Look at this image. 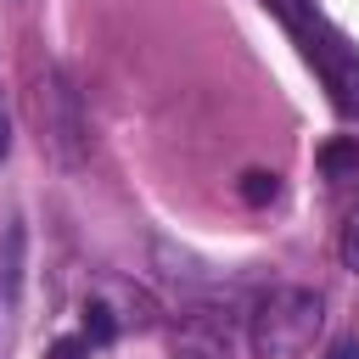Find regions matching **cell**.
Listing matches in <instances>:
<instances>
[{
  "label": "cell",
  "mask_w": 359,
  "mask_h": 359,
  "mask_svg": "<svg viewBox=\"0 0 359 359\" xmlns=\"http://www.w3.org/2000/svg\"><path fill=\"white\" fill-rule=\"evenodd\" d=\"M292 34L303 39V56H309V62H314V73L325 79V90H331L337 112H342V118H359V50H353L337 28H325L320 17L297 22Z\"/></svg>",
  "instance_id": "obj_3"
},
{
  "label": "cell",
  "mask_w": 359,
  "mask_h": 359,
  "mask_svg": "<svg viewBox=\"0 0 359 359\" xmlns=\"http://www.w3.org/2000/svg\"><path fill=\"white\" fill-rule=\"evenodd\" d=\"M84 331H90V342H112V337H118L112 309H107V303H84Z\"/></svg>",
  "instance_id": "obj_7"
},
{
  "label": "cell",
  "mask_w": 359,
  "mask_h": 359,
  "mask_svg": "<svg viewBox=\"0 0 359 359\" xmlns=\"http://www.w3.org/2000/svg\"><path fill=\"white\" fill-rule=\"evenodd\" d=\"M45 359H84V342H79V337H56Z\"/></svg>",
  "instance_id": "obj_10"
},
{
  "label": "cell",
  "mask_w": 359,
  "mask_h": 359,
  "mask_svg": "<svg viewBox=\"0 0 359 359\" xmlns=\"http://www.w3.org/2000/svg\"><path fill=\"white\" fill-rule=\"evenodd\" d=\"M342 264L359 275V208L348 213V224H342Z\"/></svg>",
  "instance_id": "obj_9"
},
{
  "label": "cell",
  "mask_w": 359,
  "mask_h": 359,
  "mask_svg": "<svg viewBox=\"0 0 359 359\" xmlns=\"http://www.w3.org/2000/svg\"><path fill=\"white\" fill-rule=\"evenodd\" d=\"M11 151V129H6V118H0V157Z\"/></svg>",
  "instance_id": "obj_12"
},
{
  "label": "cell",
  "mask_w": 359,
  "mask_h": 359,
  "mask_svg": "<svg viewBox=\"0 0 359 359\" xmlns=\"http://www.w3.org/2000/svg\"><path fill=\"white\" fill-rule=\"evenodd\" d=\"M174 359H230V348H224V337L219 331H180L174 337Z\"/></svg>",
  "instance_id": "obj_5"
},
{
  "label": "cell",
  "mask_w": 359,
  "mask_h": 359,
  "mask_svg": "<svg viewBox=\"0 0 359 359\" xmlns=\"http://www.w3.org/2000/svg\"><path fill=\"white\" fill-rule=\"evenodd\" d=\"M331 359H359V342H337V348H331Z\"/></svg>",
  "instance_id": "obj_11"
},
{
  "label": "cell",
  "mask_w": 359,
  "mask_h": 359,
  "mask_svg": "<svg viewBox=\"0 0 359 359\" xmlns=\"http://www.w3.org/2000/svg\"><path fill=\"white\" fill-rule=\"evenodd\" d=\"M34 112H39V140L45 151L62 163V168H79L90 157V118H84V95L73 84L67 67H50L39 79V95H34Z\"/></svg>",
  "instance_id": "obj_2"
},
{
  "label": "cell",
  "mask_w": 359,
  "mask_h": 359,
  "mask_svg": "<svg viewBox=\"0 0 359 359\" xmlns=\"http://www.w3.org/2000/svg\"><path fill=\"white\" fill-rule=\"evenodd\" d=\"M320 297L309 286H275L258 309H252V353L258 359H303L320 337Z\"/></svg>",
  "instance_id": "obj_1"
},
{
  "label": "cell",
  "mask_w": 359,
  "mask_h": 359,
  "mask_svg": "<svg viewBox=\"0 0 359 359\" xmlns=\"http://www.w3.org/2000/svg\"><path fill=\"white\" fill-rule=\"evenodd\" d=\"M241 196H247L252 208H269V202L280 196V180L264 174V168H252V174H241Z\"/></svg>",
  "instance_id": "obj_6"
},
{
  "label": "cell",
  "mask_w": 359,
  "mask_h": 359,
  "mask_svg": "<svg viewBox=\"0 0 359 359\" xmlns=\"http://www.w3.org/2000/svg\"><path fill=\"white\" fill-rule=\"evenodd\" d=\"M320 174H325V180L359 174V140H353V135H348V140H325V146H320Z\"/></svg>",
  "instance_id": "obj_4"
},
{
  "label": "cell",
  "mask_w": 359,
  "mask_h": 359,
  "mask_svg": "<svg viewBox=\"0 0 359 359\" xmlns=\"http://www.w3.org/2000/svg\"><path fill=\"white\" fill-rule=\"evenodd\" d=\"M17 280H22V230L11 224L6 230V297H17Z\"/></svg>",
  "instance_id": "obj_8"
}]
</instances>
